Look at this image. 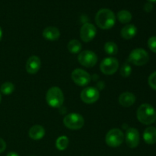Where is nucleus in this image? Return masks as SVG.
Here are the masks:
<instances>
[{"mask_svg": "<svg viewBox=\"0 0 156 156\" xmlns=\"http://www.w3.org/2000/svg\"><path fill=\"white\" fill-rule=\"evenodd\" d=\"M115 15L110 9H100L95 15L96 24L103 30H108L113 27L115 24Z\"/></svg>", "mask_w": 156, "mask_h": 156, "instance_id": "1", "label": "nucleus"}, {"mask_svg": "<svg viewBox=\"0 0 156 156\" xmlns=\"http://www.w3.org/2000/svg\"><path fill=\"white\" fill-rule=\"evenodd\" d=\"M136 117L141 123L150 125L156 121V111L151 105L143 104L137 109Z\"/></svg>", "mask_w": 156, "mask_h": 156, "instance_id": "2", "label": "nucleus"}, {"mask_svg": "<svg viewBox=\"0 0 156 156\" xmlns=\"http://www.w3.org/2000/svg\"><path fill=\"white\" fill-rule=\"evenodd\" d=\"M46 101L49 106L59 108L64 103V94L59 87H52L46 94Z\"/></svg>", "mask_w": 156, "mask_h": 156, "instance_id": "3", "label": "nucleus"}, {"mask_svg": "<svg viewBox=\"0 0 156 156\" xmlns=\"http://www.w3.org/2000/svg\"><path fill=\"white\" fill-rule=\"evenodd\" d=\"M149 55L145 50L142 48L134 49L129 53L128 57V62H131L137 66H144L149 62Z\"/></svg>", "mask_w": 156, "mask_h": 156, "instance_id": "4", "label": "nucleus"}, {"mask_svg": "<svg viewBox=\"0 0 156 156\" xmlns=\"http://www.w3.org/2000/svg\"><path fill=\"white\" fill-rule=\"evenodd\" d=\"M63 123L68 129L77 130L82 128L85 124V120L81 114L77 113H71L64 117Z\"/></svg>", "mask_w": 156, "mask_h": 156, "instance_id": "5", "label": "nucleus"}, {"mask_svg": "<svg viewBox=\"0 0 156 156\" xmlns=\"http://www.w3.org/2000/svg\"><path fill=\"white\" fill-rule=\"evenodd\" d=\"M124 140V134L120 129H111L108 131L105 137V142L108 146L112 148H116L120 146Z\"/></svg>", "mask_w": 156, "mask_h": 156, "instance_id": "6", "label": "nucleus"}, {"mask_svg": "<svg viewBox=\"0 0 156 156\" xmlns=\"http://www.w3.org/2000/svg\"><path fill=\"white\" fill-rule=\"evenodd\" d=\"M119 68V62L114 57H107L101 61L100 69L105 75L111 76L114 74Z\"/></svg>", "mask_w": 156, "mask_h": 156, "instance_id": "7", "label": "nucleus"}, {"mask_svg": "<svg viewBox=\"0 0 156 156\" xmlns=\"http://www.w3.org/2000/svg\"><path fill=\"white\" fill-rule=\"evenodd\" d=\"M78 61L83 66L91 68L94 66L98 62V56L91 50H84L78 56Z\"/></svg>", "mask_w": 156, "mask_h": 156, "instance_id": "8", "label": "nucleus"}, {"mask_svg": "<svg viewBox=\"0 0 156 156\" xmlns=\"http://www.w3.org/2000/svg\"><path fill=\"white\" fill-rule=\"evenodd\" d=\"M71 78L73 82L79 86H86L91 82V76L82 69H76L72 73Z\"/></svg>", "mask_w": 156, "mask_h": 156, "instance_id": "9", "label": "nucleus"}, {"mask_svg": "<svg viewBox=\"0 0 156 156\" xmlns=\"http://www.w3.org/2000/svg\"><path fill=\"white\" fill-rule=\"evenodd\" d=\"M100 97L98 90L94 87H87L84 88L81 92V99L85 104H94L97 101Z\"/></svg>", "mask_w": 156, "mask_h": 156, "instance_id": "10", "label": "nucleus"}, {"mask_svg": "<svg viewBox=\"0 0 156 156\" xmlns=\"http://www.w3.org/2000/svg\"><path fill=\"white\" fill-rule=\"evenodd\" d=\"M124 138L128 147L131 148V149L136 148L140 144V133L136 128L130 127L127 129V130L126 131Z\"/></svg>", "mask_w": 156, "mask_h": 156, "instance_id": "11", "label": "nucleus"}, {"mask_svg": "<svg viewBox=\"0 0 156 156\" xmlns=\"http://www.w3.org/2000/svg\"><path fill=\"white\" fill-rule=\"evenodd\" d=\"M97 30L94 24L85 23L82 26L80 30V37L82 41L88 43L92 41L96 36Z\"/></svg>", "mask_w": 156, "mask_h": 156, "instance_id": "12", "label": "nucleus"}, {"mask_svg": "<svg viewBox=\"0 0 156 156\" xmlns=\"http://www.w3.org/2000/svg\"><path fill=\"white\" fill-rule=\"evenodd\" d=\"M41 67V61L38 56H32L27 59L26 70L29 74H36Z\"/></svg>", "mask_w": 156, "mask_h": 156, "instance_id": "13", "label": "nucleus"}, {"mask_svg": "<svg viewBox=\"0 0 156 156\" xmlns=\"http://www.w3.org/2000/svg\"><path fill=\"white\" fill-rule=\"evenodd\" d=\"M136 96L135 94L133 93L129 92V91H126L123 92L119 96V103L121 106L124 107V108H129L131 107L134 103L136 102Z\"/></svg>", "mask_w": 156, "mask_h": 156, "instance_id": "14", "label": "nucleus"}, {"mask_svg": "<svg viewBox=\"0 0 156 156\" xmlns=\"http://www.w3.org/2000/svg\"><path fill=\"white\" fill-rule=\"evenodd\" d=\"M43 37L46 40L50 41H56L60 37V32L59 29L56 27L50 26V27H46L43 31Z\"/></svg>", "mask_w": 156, "mask_h": 156, "instance_id": "15", "label": "nucleus"}, {"mask_svg": "<svg viewBox=\"0 0 156 156\" xmlns=\"http://www.w3.org/2000/svg\"><path fill=\"white\" fill-rule=\"evenodd\" d=\"M45 129L41 125H34L29 129L28 135L34 140H40L45 135Z\"/></svg>", "mask_w": 156, "mask_h": 156, "instance_id": "16", "label": "nucleus"}, {"mask_svg": "<svg viewBox=\"0 0 156 156\" xmlns=\"http://www.w3.org/2000/svg\"><path fill=\"white\" fill-rule=\"evenodd\" d=\"M143 140L149 145L156 143V128L152 126L146 128L143 133Z\"/></svg>", "mask_w": 156, "mask_h": 156, "instance_id": "17", "label": "nucleus"}, {"mask_svg": "<svg viewBox=\"0 0 156 156\" xmlns=\"http://www.w3.org/2000/svg\"><path fill=\"white\" fill-rule=\"evenodd\" d=\"M137 34V27L134 24H126L122 28L120 34L125 40H130L133 38Z\"/></svg>", "mask_w": 156, "mask_h": 156, "instance_id": "18", "label": "nucleus"}, {"mask_svg": "<svg viewBox=\"0 0 156 156\" xmlns=\"http://www.w3.org/2000/svg\"><path fill=\"white\" fill-rule=\"evenodd\" d=\"M82 44L81 42H79L78 40H71V41L69 42L68 45H67V48H68L69 51L71 53L73 54H76V53H79V52L82 50Z\"/></svg>", "mask_w": 156, "mask_h": 156, "instance_id": "19", "label": "nucleus"}, {"mask_svg": "<svg viewBox=\"0 0 156 156\" xmlns=\"http://www.w3.org/2000/svg\"><path fill=\"white\" fill-rule=\"evenodd\" d=\"M117 19L122 24H128L132 20V14L127 10H121L117 13Z\"/></svg>", "mask_w": 156, "mask_h": 156, "instance_id": "20", "label": "nucleus"}, {"mask_svg": "<svg viewBox=\"0 0 156 156\" xmlns=\"http://www.w3.org/2000/svg\"><path fill=\"white\" fill-rule=\"evenodd\" d=\"M69 143V140L68 137L66 136H61L58 137L56 140V147L58 150L63 151L68 147Z\"/></svg>", "mask_w": 156, "mask_h": 156, "instance_id": "21", "label": "nucleus"}, {"mask_svg": "<svg viewBox=\"0 0 156 156\" xmlns=\"http://www.w3.org/2000/svg\"><path fill=\"white\" fill-rule=\"evenodd\" d=\"M105 51L107 54L114 56L118 52V47L117 44L112 41H108L105 44Z\"/></svg>", "mask_w": 156, "mask_h": 156, "instance_id": "22", "label": "nucleus"}, {"mask_svg": "<svg viewBox=\"0 0 156 156\" xmlns=\"http://www.w3.org/2000/svg\"><path fill=\"white\" fill-rule=\"evenodd\" d=\"M14 91H15V85L12 82H6L3 83L0 87L1 93H2L3 94H5V95L11 94L12 93H13Z\"/></svg>", "mask_w": 156, "mask_h": 156, "instance_id": "23", "label": "nucleus"}, {"mask_svg": "<svg viewBox=\"0 0 156 156\" xmlns=\"http://www.w3.org/2000/svg\"><path fill=\"white\" fill-rule=\"evenodd\" d=\"M132 73V67L128 62H125L120 68V73L123 78L129 77Z\"/></svg>", "mask_w": 156, "mask_h": 156, "instance_id": "24", "label": "nucleus"}, {"mask_svg": "<svg viewBox=\"0 0 156 156\" xmlns=\"http://www.w3.org/2000/svg\"><path fill=\"white\" fill-rule=\"evenodd\" d=\"M147 44L149 50L156 53V36H152L149 37V39L148 40Z\"/></svg>", "mask_w": 156, "mask_h": 156, "instance_id": "25", "label": "nucleus"}, {"mask_svg": "<svg viewBox=\"0 0 156 156\" xmlns=\"http://www.w3.org/2000/svg\"><path fill=\"white\" fill-rule=\"evenodd\" d=\"M148 83L152 89L156 91V71L152 73L148 79Z\"/></svg>", "mask_w": 156, "mask_h": 156, "instance_id": "26", "label": "nucleus"}, {"mask_svg": "<svg viewBox=\"0 0 156 156\" xmlns=\"http://www.w3.org/2000/svg\"><path fill=\"white\" fill-rule=\"evenodd\" d=\"M6 149V143L0 138V153H2Z\"/></svg>", "mask_w": 156, "mask_h": 156, "instance_id": "27", "label": "nucleus"}, {"mask_svg": "<svg viewBox=\"0 0 156 156\" xmlns=\"http://www.w3.org/2000/svg\"><path fill=\"white\" fill-rule=\"evenodd\" d=\"M152 9H153V5L151 2H147L146 4H145L144 5V10L146 12H152Z\"/></svg>", "mask_w": 156, "mask_h": 156, "instance_id": "28", "label": "nucleus"}, {"mask_svg": "<svg viewBox=\"0 0 156 156\" xmlns=\"http://www.w3.org/2000/svg\"><path fill=\"white\" fill-rule=\"evenodd\" d=\"M6 156H19V155L15 152H9Z\"/></svg>", "mask_w": 156, "mask_h": 156, "instance_id": "29", "label": "nucleus"}, {"mask_svg": "<svg viewBox=\"0 0 156 156\" xmlns=\"http://www.w3.org/2000/svg\"><path fill=\"white\" fill-rule=\"evenodd\" d=\"M2 38V30L1 27H0V41H1Z\"/></svg>", "mask_w": 156, "mask_h": 156, "instance_id": "30", "label": "nucleus"}, {"mask_svg": "<svg viewBox=\"0 0 156 156\" xmlns=\"http://www.w3.org/2000/svg\"><path fill=\"white\" fill-rule=\"evenodd\" d=\"M148 1H149V2H151V3H152V2H156V0H148Z\"/></svg>", "mask_w": 156, "mask_h": 156, "instance_id": "31", "label": "nucleus"}, {"mask_svg": "<svg viewBox=\"0 0 156 156\" xmlns=\"http://www.w3.org/2000/svg\"><path fill=\"white\" fill-rule=\"evenodd\" d=\"M1 101H2V95H1V93H0V103H1Z\"/></svg>", "mask_w": 156, "mask_h": 156, "instance_id": "32", "label": "nucleus"}, {"mask_svg": "<svg viewBox=\"0 0 156 156\" xmlns=\"http://www.w3.org/2000/svg\"><path fill=\"white\" fill-rule=\"evenodd\" d=\"M33 156H34V155H33Z\"/></svg>", "mask_w": 156, "mask_h": 156, "instance_id": "33", "label": "nucleus"}]
</instances>
